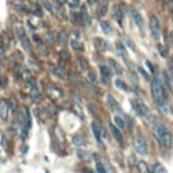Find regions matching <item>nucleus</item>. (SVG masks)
Returning <instances> with one entry per match:
<instances>
[{
	"instance_id": "c85d7f7f",
	"label": "nucleus",
	"mask_w": 173,
	"mask_h": 173,
	"mask_svg": "<svg viewBox=\"0 0 173 173\" xmlns=\"http://www.w3.org/2000/svg\"><path fill=\"white\" fill-rule=\"evenodd\" d=\"M66 31H64V30H62V31L60 32V38H58V42L60 43H65L66 42Z\"/></svg>"
},
{
	"instance_id": "7ed1b4c3",
	"label": "nucleus",
	"mask_w": 173,
	"mask_h": 173,
	"mask_svg": "<svg viewBox=\"0 0 173 173\" xmlns=\"http://www.w3.org/2000/svg\"><path fill=\"white\" fill-rule=\"evenodd\" d=\"M131 104H133V108L134 111L137 112V115L142 118H146L149 122H154V117H153V114L150 112V109L146 107V104L141 102V100H131Z\"/></svg>"
},
{
	"instance_id": "f03ea898",
	"label": "nucleus",
	"mask_w": 173,
	"mask_h": 173,
	"mask_svg": "<svg viewBox=\"0 0 173 173\" xmlns=\"http://www.w3.org/2000/svg\"><path fill=\"white\" fill-rule=\"evenodd\" d=\"M153 133H154V137L158 139V142L164 148H170L172 146V134L162 123H155Z\"/></svg>"
},
{
	"instance_id": "4be33fe9",
	"label": "nucleus",
	"mask_w": 173,
	"mask_h": 173,
	"mask_svg": "<svg viewBox=\"0 0 173 173\" xmlns=\"http://www.w3.org/2000/svg\"><path fill=\"white\" fill-rule=\"evenodd\" d=\"M22 78L25 80V81H30L32 78V74H31V72L30 71H27V69H25V71H22Z\"/></svg>"
},
{
	"instance_id": "f8f14e48",
	"label": "nucleus",
	"mask_w": 173,
	"mask_h": 173,
	"mask_svg": "<svg viewBox=\"0 0 173 173\" xmlns=\"http://www.w3.org/2000/svg\"><path fill=\"white\" fill-rule=\"evenodd\" d=\"M100 74H102V80L104 84H108L109 83V74H111V71H109L108 66H100Z\"/></svg>"
},
{
	"instance_id": "7c9ffc66",
	"label": "nucleus",
	"mask_w": 173,
	"mask_h": 173,
	"mask_svg": "<svg viewBox=\"0 0 173 173\" xmlns=\"http://www.w3.org/2000/svg\"><path fill=\"white\" fill-rule=\"evenodd\" d=\"M114 120H115V123H117V126H118V127H120V129H122V127L124 126V122H123V119H122L120 117H115V119H114Z\"/></svg>"
},
{
	"instance_id": "49530a36",
	"label": "nucleus",
	"mask_w": 173,
	"mask_h": 173,
	"mask_svg": "<svg viewBox=\"0 0 173 173\" xmlns=\"http://www.w3.org/2000/svg\"><path fill=\"white\" fill-rule=\"evenodd\" d=\"M135 1H142V0H135Z\"/></svg>"
},
{
	"instance_id": "a18cd8bd",
	"label": "nucleus",
	"mask_w": 173,
	"mask_h": 173,
	"mask_svg": "<svg viewBox=\"0 0 173 173\" xmlns=\"http://www.w3.org/2000/svg\"><path fill=\"white\" fill-rule=\"evenodd\" d=\"M93 1H95V0H88V3H93Z\"/></svg>"
},
{
	"instance_id": "9d476101",
	"label": "nucleus",
	"mask_w": 173,
	"mask_h": 173,
	"mask_svg": "<svg viewBox=\"0 0 173 173\" xmlns=\"http://www.w3.org/2000/svg\"><path fill=\"white\" fill-rule=\"evenodd\" d=\"M8 111H10V106L4 99H0V118L1 119H7Z\"/></svg>"
},
{
	"instance_id": "a211bd4d",
	"label": "nucleus",
	"mask_w": 173,
	"mask_h": 173,
	"mask_svg": "<svg viewBox=\"0 0 173 173\" xmlns=\"http://www.w3.org/2000/svg\"><path fill=\"white\" fill-rule=\"evenodd\" d=\"M152 173H166V170H165V168H164L161 164L157 162V164H154V166H153Z\"/></svg>"
},
{
	"instance_id": "412c9836",
	"label": "nucleus",
	"mask_w": 173,
	"mask_h": 173,
	"mask_svg": "<svg viewBox=\"0 0 173 173\" xmlns=\"http://www.w3.org/2000/svg\"><path fill=\"white\" fill-rule=\"evenodd\" d=\"M109 64H111V68H112L114 71H115V73H118V74H120L122 73V68L118 65V62L117 61H114V60H109Z\"/></svg>"
},
{
	"instance_id": "1a4fd4ad",
	"label": "nucleus",
	"mask_w": 173,
	"mask_h": 173,
	"mask_svg": "<svg viewBox=\"0 0 173 173\" xmlns=\"http://www.w3.org/2000/svg\"><path fill=\"white\" fill-rule=\"evenodd\" d=\"M109 131H111V134H112V137L115 138V141L117 142H119V143L123 142V135H122V133H120V130H119L118 126L109 124Z\"/></svg>"
},
{
	"instance_id": "6e6552de",
	"label": "nucleus",
	"mask_w": 173,
	"mask_h": 173,
	"mask_svg": "<svg viewBox=\"0 0 173 173\" xmlns=\"http://www.w3.org/2000/svg\"><path fill=\"white\" fill-rule=\"evenodd\" d=\"M52 72H53L54 76H57L58 78H61V80H65V78H68V72L65 68L60 66V65H53L52 66Z\"/></svg>"
},
{
	"instance_id": "20e7f679",
	"label": "nucleus",
	"mask_w": 173,
	"mask_h": 173,
	"mask_svg": "<svg viewBox=\"0 0 173 173\" xmlns=\"http://www.w3.org/2000/svg\"><path fill=\"white\" fill-rule=\"evenodd\" d=\"M149 27H150V32H152L153 38L158 39L161 35V25H160V20L155 15H152L149 19Z\"/></svg>"
},
{
	"instance_id": "a19ab883",
	"label": "nucleus",
	"mask_w": 173,
	"mask_h": 173,
	"mask_svg": "<svg viewBox=\"0 0 173 173\" xmlns=\"http://www.w3.org/2000/svg\"><path fill=\"white\" fill-rule=\"evenodd\" d=\"M139 72H141V73H142V76H143V77H145V78H149V74L146 73V72L143 71V69H142V68H139Z\"/></svg>"
},
{
	"instance_id": "2eb2a0df",
	"label": "nucleus",
	"mask_w": 173,
	"mask_h": 173,
	"mask_svg": "<svg viewBox=\"0 0 173 173\" xmlns=\"http://www.w3.org/2000/svg\"><path fill=\"white\" fill-rule=\"evenodd\" d=\"M107 11H108V3H107V0H102V1H100V6H99V15L100 16L106 15Z\"/></svg>"
},
{
	"instance_id": "0eeeda50",
	"label": "nucleus",
	"mask_w": 173,
	"mask_h": 173,
	"mask_svg": "<svg viewBox=\"0 0 173 173\" xmlns=\"http://www.w3.org/2000/svg\"><path fill=\"white\" fill-rule=\"evenodd\" d=\"M92 131H93V135L96 138V142L99 143L100 146H103V139H104V131H103L102 126L97 124L96 122L92 123Z\"/></svg>"
},
{
	"instance_id": "ea45409f",
	"label": "nucleus",
	"mask_w": 173,
	"mask_h": 173,
	"mask_svg": "<svg viewBox=\"0 0 173 173\" xmlns=\"http://www.w3.org/2000/svg\"><path fill=\"white\" fill-rule=\"evenodd\" d=\"M47 41H49V43H54V39H53L52 32H49V34H47Z\"/></svg>"
},
{
	"instance_id": "f704fd0d",
	"label": "nucleus",
	"mask_w": 173,
	"mask_h": 173,
	"mask_svg": "<svg viewBox=\"0 0 173 173\" xmlns=\"http://www.w3.org/2000/svg\"><path fill=\"white\" fill-rule=\"evenodd\" d=\"M47 91H49V93H54V95H57V96H61V91L60 89H57V88H54V87H50Z\"/></svg>"
},
{
	"instance_id": "423d86ee",
	"label": "nucleus",
	"mask_w": 173,
	"mask_h": 173,
	"mask_svg": "<svg viewBox=\"0 0 173 173\" xmlns=\"http://www.w3.org/2000/svg\"><path fill=\"white\" fill-rule=\"evenodd\" d=\"M134 149L138 154L146 155L148 154V143L142 137H137L134 139Z\"/></svg>"
},
{
	"instance_id": "9b49d317",
	"label": "nucleus",
	"mask_w": 173,
	"mask_h": 173,
	"mask_svg": "<svg viewBox=\"0 0 173 173\" xmlns=\"http://www.w3.org/2000/svg\"><path fill=\"white\" fill-rule=\"evenodd\" d=\"M130 12H131V18H133V20L135 22V25H137L138 27L142 28V26H143V19H142L141 14H139L137 10H131Z\"/></svg>"
},
{
	"instance_id": "aec40b11",
	"label": "nucleus",
	"mask_w": 173,
	"mask_h": 173,
	"mask_svg": "<svg viewBox=\"0 0 173 173\" xmlns=\"http://www.w3.org/2000/svg\"><path fill=\"white\" fill-rule=\"evenodd\" d=\"M73 143H74V145H77V146L84 145V137L80 135V134L74 135V137H73Z\"/></svg>"
},
{
	"instance_id": "c756f323",
	"label": "nucleus",
	"mask_w": 173,
	"mask_h": 173,
	"mask_svg": "<svg viewBox=\"0 0 173 173\" xmlns=\"http://www.w3.org/2000/svg\"><path fill=\"white\" fill-rule=\"evenodd\" d=\"M28 64H30V66L31 68H34V71H39V65H38V62H37L35 60L30 58V60H28Z\"/></svg>"
},
{
	"instance_id": "bb28decb",
	"label": "nucleus",
	"mask_w": 173,
	"mask_h": 173,
	"mask_svg": "<svg viewBox=\"0 0 173 173\" xmlns=\"http://www.w3.org/2000/svg\"><path fill=\"white\" fill-rule=\"evenodd\" d=\"M71 19H72V23H74V25H78V23L81 22V15H80V14H72Z\"/></svg>"
},
{
	"instance_id": "e433bc0d",
	"label": "nucleus",
	"mask_w": 173,
	"mask_h": 173,
	"mask_svg": "<svg viewBox=\"0 0 173 173\" xmlns=\"http://www.w3.org/2000/svg\"><path fill=\"white\" fill-rule=\"evenodd\" d=\"M15 10L20 11V12H25V11L27 10V8H26L25 4H15Z\"/></svg>"
},
{
	"instance_id": "6ab92c4d",
	"label": "nucleus",
	"mask_w": 173,
	"mask_h": 173,
	"mask_svg": "<svg viewBox=\"0 0 173 173\" xmlns=\"http://www.w3.org/2000/svg\"><path fill=\"white\" fill-rule=\"evenodd\" d=\"M77 60H78V64H80V68L84 69V71H87V69H88V61H87V58L80 56Z\"/></svg>"
},
{
	"instance_id": "f257e3e1",
	"label": "nucleus",
	"mask_w": 173,
	"mask_h": 173,
	"mask_svg": "<svg viewBox=\"0 0 173 173\" xmlns=\"http://www.w3.org/2000/svg\"><path fill=\"white\" fill-rule=\"evenodd\" d=\"M152 95L154 97L157 106L160 107V109L164 114H169V104L166 100V92H165V87L162 85L161 80L158 77L153 78L152 81Z\"/></svg>"
},
{
	"instance_id": "c9c22d12",
	"label": "nucleus",
	"mask_w": 173,
	"mask_h": 173,
	"mask_svg": "<svg viewBox=\"0 0 173 173\" xmlns=\"http://www.w3.org/2000/svg\"><path fill=\"white\" fill-rule=\"evenodd\" d=\"M80 6V0H71L69 1V7L71 8H76Z\"/></svg>"
},
{
	"instance_id": "37998d69",
	"label": "nucleus",
	"mask_w": 173,
	"mask_h": 173,
	"mask_svg": "<svg viewBox=\"0 0 173 173\" xmlns=\"http://www.w3.org/2000/svg\"><path fill=\"white\" fill-rule=\"evenodd\" d=\"M56 1H57L58 4H60V6H62V4L66 3V0H56Z\"/></svg>"
},
{
	"instance_id": "ddd939ff",
	"label": "nucleus",
	"mask_w": 173,
	"mask_h": 173,
	"mask_svg": "<svg viewBox=\"0 0 173 173\" xmlns=\"http://www.w3.org/2000/svg\"><path fill=\"white\" fill-rule=\"evenodd\" d=\"M107 104H108V107L112 109V111H118V109H119V106H118L117 100L114 99L112 96H107Z\"/></svg>"
},
{
	"instance_id": "b1692460",
	"label": "nucleus",
	"mask_w": 173,
	"mask_h": 173,
	"mask_svg": "<svg viewBox=\"0 0 173 173\" xmlns=\"http://www.w3.org/2000/svg\"><path fill=\"white\" fill-rule=\"evenodd\" d=\"M115 85H117L118 88H120V89H123V91H127V85H126V83L123 81V80H120V78H117L115 80Z\"/></svg>"
},
{
	"instance_id": "393cba45",
	"label": "nucleus",
	"mask_w": 173,
	"mask_h": 173,
	"mask_svg": "<svg viewBox=\"0 0 173 173\" xmlns=\"http://www.w3.org/2000/svg\"><path fill=\"white\" fill-rule=\"evenodd\" d=\"M117 50H118V53L120 54L122 57H126V49H124V46H123V43H120V42H118L117 43Z\"/></svg>"
},
{
	"instance_id": "dca6fc26",
	"label": "nucleus",
	"mask_w": 173,
	"mask_h": 173,
	"mask_svg": "<svg viewBox=\"0 0 173 173\" xmlns=\"http://www.w3.org/2000/svg\"><path fill=\"white\" fill-rule=\"evenodd\" d=\"M123 14H124V11L122 10V7L117 6V8H115V18L118 19L119 23H122V20H123Z\"/></svg>"
},
{
	"instance_id": "4468645a",
	"label": "nucleus",
	"mask_w": 173,
	"mask_h": 173,
	"mask_svg": "<svg viewBox=\"0 0 173 173\" xmlns=\"http://www.w3.org/2000/svg\"><path fill=\"white\" fill-rule=\"evenodd\" d=\"M95 45L97 46V49H100V50H107L108 49V43L102 38H96L95 39Z\"/></svg>"
},
{
	"instance_id": "79ce46f5",
	"label": "nucleus",
	"mask_w": 173,
	"mask_h": 173,
	"mask_svg": "<svg viewBox=\"0 0 173 173\" xmlns=\"http://www.w3.org/2000/svg\"><path fill=\"white\" fill-rule=\"evenodd\" d=\"M34 14H35V15H38V16H42V12H41V10H39V8H37Z\"/></svg>"
},
{
	"instance_id": "4c0bfd02",
	"label": "nucleus",
	"mask_w": 173,
	"mask_h": 173,
	"mask_svg": "<svg viewBox=\"0 0 173 173\" xmlns=\"http://www.w3.org/2000/svg\"><path fill=\"white\" fill-rule=\"evenodd\" d=\"M60 56H61L62 60H69V53H68L66 50H62V52L60 53Z\"/></svg>"
},
{
	"instance_id": "72a5a7b5",
	"label": "nucleus",
	"mask_w": 173,
	"mask_h": 173,
	"mask_svg": "<svg viewBox=\"0 0 173 173\" xmlns=\"http://www.w3.org/2000/svg\"><path fill=\"white\" fill-rule=\"evenodd\" d=\"M39 53H41V56H47V49L45 46H42V42H39Z\"/></svg>"
},
{
	"instance_id": "cd10ccee",
	"label": "nucleus",
	"mask_w": 173,
	"mask_h": 173,
	"mask_svg": "<svg viewBox=\"0 0 173 173\" xmlns=\"http://www.w3.org/2000/svg\"><path fill=\"white\" fill-rule=\"evenodd\" d=\"M6 87H7V78H6V76L0 74V88L4 89Z\"/></svg>"
},
{
	"instance_id": "39448f33",
	"label": "nucleus",
	"mask_w": 173,
	"mask_h": 173,
	"mask_svg": "<svg viewBox=\"0 0 173 173\" xmlns=\"http://www.w3.org/2000/svg\"><path fill=\"white\" fill-rule=\"evenodd\" d=\"M16 35H18L19 41H20L22 46L25 47L26 52H32L31 41H30V38H28L27 34H26L25 28H22V27H18V28H16Z\"/></svg>"
},
{
	"instance_id": "c03bdc74",
	"label": "nucleus",
	"mask_w": 173,
	"mask_h": 173,
	"mask_svg": "<svg viewBox=\"0 0 173 173\" xmlns=\"http://www.w3.org/2000/svg\"><path fill=\"white\" fill-rule=\"evenodd\" d=\"M3 49H0V62H3Z\"/></svg>"
},
{
	"instance_id": "f3484780",
	"label": "nucleus",
	"mask_w": 173,
	"mask_h": 173,
	"mask_svg": "<svg viewBox=\"0 0 173 173\" xmlns=\"http://www.w3.org/2000/svg\"><path fill=\"white\" fill-rule=\"evenodd\" d=\"M102 30H103V32H104V34H111V32H112V27H111V25H109L108 22H102Z\"/></svg>"
},
{
	"instance_id": "473e14b6",
	"label": "nucleus",
	"mask_w": 173,
	"mask_h": 173,
	"mask_svg": "<svg viewBox=\"0 0 173 173\" xmlns=\"http://www.w3.org/2000/svg\"><path fill=\"white\" fill-rule=\"evenodd\" d=\"M88 78H89V81H92V83H95L96 81V74H95V72L93 71H88Z\"/></svg>"
},
{
	"instance_id": "a878e982",
	"label": "nucleus",
	"mask_w": 173,
	"mask_h": 173,
	"mask_svg": "<svg viewBox=\"0 0 173 173\" xmlns=\"http://www.w3.org/2000/svg\"><path fill=\"white\" fill-rule=\"evenodd\" d=\"M71 45L74 50H83V45L80 43V41H77V39H73V41L71 42Z\"/></svg>"
},
{
	"instance_id": "2f4dec72",
	"label": "nucleus",
	"mask_w": 173,
	"mask_h": 173,
	"mask_svg": "<svg viewBox=\"0 0 173 173\" xmlns=\"http://www.w3.org/2000/svg\"><path fill=\"white\" fill-rule=\"evenodd\" d=\"M96 169H97V173H107V170L104 169L102 162H96Z\"/></svg>"
},
{
	"instance_id": "5701e85b",
	"label": "nucleus",
	"mask_w": 173,
	"mask_h": 173,
	"mask_svg": "<svg viewBox=\"0 0 173 173\" xmlns=\"http://www.w3.org/2000/svg\"><path fill=\"white\" fill-rule=\"evenodd\" d=\"M138 169H139V173H149L148 165H146V162H143V161H139V162H138Z\"/></svg>"
},
{
	"instance_id": "58836bf2",
	"label": "nucleus",
	"mask_w": 173,
	"mask_h": 173,
	"mask_svg": "<svg viewBox=\"0 0 173 173\" xmlns=\"http://www.w3.org/2000/svg\"><path fill=\"white\" fill-rule=\"evenodd\" d=\"M43 4H45L46 10H47V11H50V12L53 14V12H54V10H53V7H52V6H50L49 3H47V0H43Z\"/></svg>"
}]
</instances>
